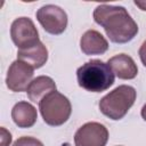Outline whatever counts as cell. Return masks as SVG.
<instances>
[{
  "label": "cell",
  "instance_id": "6da1fadb",
  "mask_svg": "<svg viewBox=\"0 0 146 146\" xmlns=\"http://www.w3.org/2000/svg\"><path fill=\"white\" fill-rule=\"evenodd\" d=\"M94 19L104 27L112 42L127 43L138 33V25L124 7L99 5L94 10Z\"/></svg>",
  "mask_w": 146,
  "mask_h": 146
},
{
  "label": "cell",
  "instance_id": "7a4b0ae2",
  "mask_svg": "<svg viewBox=\"0 0 146 146\" xmlns=\"http://www.w3.org/2000/svg\"><path fill=\"white\" fill-rule=\"evenodd\" d=\"M78 83L81 88L91 92L107 90L114 83V73L108 64L100 59H91L76 71Z\"/></svg>",
  "mask_w": 146,
  "mask_h": 146
},
{
  "label": "cell",
  "instance_id": "3957f363",
  "mask_svg": "<svg viewBox=\"0 0 146 146\" xmlns=\"http://www.w3.org/2000/svg\"><path fill=\"white\" fill-rule=\"evenodd\" d=\"M136 100V90L131 86L122 84L104 96L99 102L100 112L112 120H121Z\"/></svg>",
  "mask_w": 146,
  "mask_h": 146
},
{
  "label": "cell",
  "instance_id": "277c9868",
  "mask_svg": "<svg viewBox=\"0 0 146 146\" xmlns=\"http://www.w3.org/2000/svg\"><path fill=\"white\" fill-rule=\"evenodd\" d=\"M40 113L43 121L52 127L65 123L72 112V106L67 97L58 91H52L39 103Z\"/></svg>",
  "mask_w": 146,
  "mask_h": 146
},
{
  "label": "cell",
  "instance_id": "5b68a950",
  "mask_svg": "<svg viewBox=\"0 0 146 146\" xmlns=\"http://www.w3.org/2000/svg\"><path fill=\"white\" fill-rule=\"evenodd\" d=\"M10 36L19 50L31 48L40 42L38 30L32 19L29 17H19L13 22L10 27Z\"/></svg>",
  "mask_w": 146,
  "mask_h": 146
},
{
  "label": "cell",
  "instance_id": "8992f818",
  "mask_svg": "<svg viewBox=\"0 0 146 146\" xmlns=\"http://www.w3.org/2000/svg\"><path fill=\"white\" fill-rule=\"evenodd\" d=\"M36 19L42 25L46 32L50 34H60L67 26V15L58 6L46 5L38 9Z\"/></svg>",
  "mask_w": 146,
  "mask_h": 146
},
{
  "label": "cell",
  "instance_id": "52a82bcc",
  "mask_svg": "<svg viewBox=\"0 0 146 146\" xmlns=\"http://www.w3.org/2000/svg\"><path fill=\"white\" fill-rule=\"evenodd\" d=\"M108 140V131L98 122H88L80 127L74 135L75 146H105Z\"/></svg>",
  "mask_w": 146,
  "mask_h": 146
},
{
  "label": "cell",
  "instance_id": "ba28073f",
  "mask_svg": "<svg viewBox=\"0 0 146 146\" xmlns=\"http://www.w3.org/2000/svg\"><path fill=\"white\" fill-rule=\"evenodd\" d=\"M33 67L23 60H15L8 68L6 84L11 91L21 92L27 90L33 78Z\"/></svg>",
  "mask_w": 146,
  "mask_h": 146
},
{
  "label": "cell",
  "instance_id": "9c48e42d",
  "mask_svg": "<svg viewBox=\"0 0 146 146\" xmlns=\"http://www.w3.org/2000/svg\"><path fill=\"white\" fill-rule=\"evenodd\" d=\"M107 64L110 65L113 73H115V75L119 79L131 80L137 76L138 73L137 65L135 60L125 54H119L113 56L112 58L108 59Z\"/></svg>",
  "mask_w": 146,
  "mask_h": 146
},
{
  "label": "cell",
  "instance_id": "30bf717a",
  "mask_svg": "<svg viewBox=\"0 0 146 146\" xmlns=\"http://www.w3.org/2000/svg\"><path fill=\"white\" fill-rule=\"evenodd\" d=\"M80 47L86 55H102L108 49V42L98 31L88 30L81 36Z\"/></svg>",
  "mask_w": 146,
  "mask_h": 146
},
{
  "label": "cell",
  "instance_id": "8fae6325",
  "mask_svg": "<svg viewBox=\"0 0 146 146\" xmlns=\"http://www.w3.org/2000/svg\"><path fill=\"white\" fill-rule=\"evenodd\" d=\"M11 117L16 125L19 128L32 127L38 117L35 107L27 102H18L11 110Z\"/></svg>",
  "mask_w": 146,
  "mask_h": 146
},
{
  "label": "cell",
  "instance_id": "7c38bea8",
  "mask_svg": "<svg viewBox=\"0 0 146 146\" xmlns=\"http://www.w3.org/2000/svg\"><path fill=\"white\" fill-rule=\"evenodd\" d=\"M56 91V83L50 76L41 75L32 80L26 92L29 98L34 103H40L47 95Z\"/></svg>",
  "mask_w": 146,
  "mask_h": 146
},
{
  "label": "cell",
  "instance_id": "4fadbf2b",
  "mask_svg": "<svg viewBox=\"0 0 146 146\" xmlns=\"http://www.w3.org/2000/svg\"><path fill=\"white\" fill-rule=\"evenodd\" d=\"M17 57L19 60H23L31 65L33 68H40L43 66L48 59V50L46 46L40 41L35 46L24 49V50H18Z\"/></svg>",
  "mask_w": 146,
  "mask_h": 146
},
{
  "label": "cell",
  "instance_id": "5bb4252c",
  "mask_svg": "<svg viewBox=\"0 0 146 146\" xmlns=\"http://www.w3.org/2000/svg\"><path fill=\"white\" fill-rule=\"evenodd\" d=\"M13 146H43V144L36 139V138H33V137H21L18 138Z\"/></svg>",
  "mask_w": 146,
  "mask_h": 146
},
{
  "label": "cell",
  "instance_id": "9a60e30c",
  "mask_svg": "<svg viewBox=\"0 0 146 146\" xmlns=\"http://www.w3.org/2000/svg\"><path fill=\"white\" fill-rule=\"evenodd\" d=\"M10 141H11V135L5 128H1V146H9Z\"/></svg>",
  "mask_w": 146,
  "mask_h": 146
},
{
  "label": "cell",
  "instance_id": "2e32d148",
  "mask_svg": "<svg viewBox=\"0 0 146 146\" xmlns=\"http://www.w3.org/2000/svg\"><path fill=\"white\" fill-rule=\"evenodd\" d=\"M138 54H139V57H140V60H141L143 65L146 67V40H145V41L143 42V44L140 46Z\"/></svg>",
  "mask_w": 146,
  "mask_h": 146
},
{
  "label": "cell",
  "instance_id": "e0dca14e",
  "mask_svg": "<svg viewBox=\"0 0 146 146\" xmlns=\"http://www.w3.org/2000/svg\"><path fill=\"white\" fill-rule=\"evenodd\" d=\"M135 5L138 6L141 10H145V11H146V1H137V0H136V1H135Z\"/></svg>",
  "mask_w": 146,
  "mask_h": 146
},
{
  "label": "cell",
  "instance_id": "ac0fdd59",
  "mask_svg": "<svg viewBox=\"0 0 146 146\" xmlns=\"http://www.w3.org/2000/svg\"><path fill=\"white\" fill-rule=\"evenodd\" d=\"M141 116H143V119L146 121V104L143 106V108H141Z\"/></svg>",
  "mask_w": 146,
  "mask_h": 146
}]
</instances>
